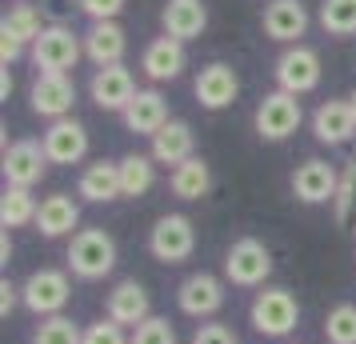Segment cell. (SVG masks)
I'll return each instance as SVG.
<instances>
[{
  "instance_id": "cell-1",
  "label": "cell",
  "mask_w": 356,
  "mask_h": 344,
  "mask_svg": "<svg viewBox=\"0 0 356 344\" xmlns=\"http://www.w3.org/2000/svg\"><path fill=\"white\" fill-rule=\"evenodd\" d=\"M68 272L76 280H104L116 268V240L104 229H81L68 236Z\"/></svg>"
},
{
  "instance_id": "cell-2",
  "label": "cell",
  "mask_w": 356,
  "mask_h": 344,
  "mask_svg": "<svg viewBox=\"0 0 356 344\" xmlns=\"http://www.w3.org/2000/svg\"><path fill=\"white\" fill-rule=\"evenodd\" d=\"M248 325L268 341H284L300 325V304H296V296L289 288H264L248 304Z\"/></svg>"
},
{
  "instance_id": "cell-3",
  "label": "cell",
  "mask_w": 356,
  "mask_h": 344,
  "mask_svg": "<svg viewBox=\"0 0 356 344\" xmlns=\"http://www.w3.org/2000/svg\"><path fill=\"white\" fill-rule=\"evenodd\" d=\"M68 300H72V280L60 268H36L20 284V304L33 316H40V320L44 316H60L68 309Z\"/></svg>"
},
{
  "instance_id": "cell-4",
  "label": "cell",
  "mask_w": 356,
  "mask_h": 344,
  "mask_svg": "<svg viewBox=\"0 0 356 344\" xmlns=\"http://www.w3.org/2000/svg\"><path fill=\"white\" fill-rule=\"evenodd\" d=\"M273 277V252L264 240L257 236H241L232 240L225 252V280L236 288H260L264 280Z\"/></svg>"
},
{
  "instance_id": "cell-5",
  "label": "cell",
  "mask_w": 356,
  "mask_h": 344,
  "mask_svg": "<svg viewBox=\"0 0 356 344\" xmlns=\"http://www.w3.org/2000/svg\"><path fill=\"white\" fill-rule=\"evenodd\" d=\"M148 252L161 264H184L196 252V229L184 213H164L148 232Z\"/></svg>"
},
{
  "instance_id": "cell-6",
  "label": "cell",
  "mask_w": 356,
  "mask_h": 344,
  "mask_svg": "<svg viewBox=\"0 0 356 344\" xmlns=\"http://www.w3.org/2000/svg\"><path fill=\"white\" fill-rule=\"evenodd\" d=\"M300 120H305V108H300V100L292 97V92H268V97L257 104V116H252V124H257V136L260 140H268V145H280V140H289L292 132L300 129Z\"/></svg>"
},
{
  "instance_id": "cell-7",
  "label": "cell",
  "mask_w": 356,
  "mask_h": 344,
  "mask_svg": "<svg viewBox=\"0 0 356 344\" xmlns=\"http://www.w3.org/2000/svg\"><path fill=\"white\" fill-rule=\"evenodd\" d=\"M84 56V36H76L68 24H49L33 44L36 72H72Z\"/></svg>"
},
{
  "instance_id": "cell-8",
  "label": "cell",
  "mask_w": 356,
  "mask_h": 344,
  "mask_svg": "<svg viewBox=\"0 0 356 344\" xmlns=\"http://www.w3.org/2000/svg\"><path fill=\"white\" fill-rule=\"evenodd\" d=\"M225 280L212 277V272H188V277L177 284V309L193 320H212L216 312L225 309Z\"/></svg>"
},
{
  "instance_id": "cell-9",
  "label": "cell",
  "mask_w": 356,
  "mask_h": 344,
  "mask_svg": "<svg viewBox=\"0 0 356 344\" xmlns=\"http://www.w3.org/2000/svg\"><path fill=\"white\" fill-rule=\"evenodd\" d=\"M276 88L292 92V97H305L321 84V56L308 44H289V49L276 56Z\"/></svg>"
},
{
  "instance_id": "cell-10",
  "label": "cell",
  "mask_w": 356,
  "mask_h": 344,
  "mask_svg": "<svg viewBox=\"0 0 356 344\" xmlns=\"http://www.w3.org/2000/svg\"><path fill=\"white\" fill-rule=\"evenodd\" d=\"M29 104L49 124L65 120V116H72V104H76V84L68 72H36L33 88H29Z\"/></svg>"
},
{
  "instance_id": "cell-11",
  "label": "cell",
  "mask_w": 356,
  "mask_h": 344,
  "mask_svg": "<svg viewBox=\"0 0 356 344\" xmlns=\"http://www.w3.org/2000/svg\"><path fill=\"white\" fill-rule=\"evenodd\" d=\"M337 188H340V172L328 161L308 156V161L296 164V172H292V197L300 200V204H308V208L332 204V200H337Z\"/></svg>"
},
{
  "instance_id": "cell-12",
  "label": "cell",
  "mask_w": 356,
  "mask_h": 344,
  "mask_svg": "<svg viewBox=\"0 0 356 344\" xmlns=\"http://www.w3.org/2000/svg\"><path fill=\"white\" fill-rule=\"evenodd\" d=\"M44 168H49V156H44V145L40 140H13V145L4 148V164H0L4 184L33 188V184H40Z\"/></svg>"
},
{
  "instance_id": "cell-13",
  "label": "cell",
  "mask_w": 356,
  "mask_h": 344,
  "mask_svg": "<svg viewBox=\"0 0 356 344\" xmlns=\"http://www.w3.org/2000/svg\"><path fill=\"white\" fill-rule=\"evenodd\" d=\"M40 145H44L49 164H81L88 156V129L76 116H65V120H52L44 129Z\"/></svg>"
},
{
  "instance_id": "cell-14",
  "label": "cell",
  "mask_w": 356,
  "mask_h": 344,
  "mask_svg": "<svg viewBox=\"0 0 356 344\" xmlns=\"http://www.w3.org/2000/svg\"><path fill=\"white\" fill-rule=\"evenodd\" d=\"M136 92H140V88H136V81H132V72L124 65L97 68L92 81H88V97H92V104L104 108V113H124Z\"/></svg>"
},
{
  "instance_id": "cell-15",
  "label": "cell",
  "mask_w": 356,
  "mask_h": 344,
  "mask_svg": "<svg viewBox=\"0 0 356 344\" xmlns=\"http://www.w3.org/2000/svg\"><path fill=\"white\" fill-rule=\"evenodd\" d=\"M104 316L116 320L120 328H136L152 316V300H148V288L140 280H120L113 293L104 296Z\"/></svg>"
},
{
  "instance_id": "cell-16",
  "label": "cell",
  "mask_w": 356,
  "mask_h": 344,
  "mask_svg": "<svg viewBox=\"0 0 356 344\" xmlns=\"http://www.w3.org/2000/svg\"><path fill=\"white\" fill-rule=\"evenodd\" d=\"M264 36L276 40V44H300V36L308 33V8L305 0H273L264 8Z\"/></svg>"
},
{
  "instance_id": "cell-17",
  "label": "cell",
  "mask_w": 356,
  "mask_h": 344,
  "mask_svg": "<svg viewBox=\"0 0 356 344\" xmlns=\"http://www.w3.org/2000/svg\"><path fill=\"white\" fill-rule=\"evenodd\" d=\"M193 92H196V100H200V108L220 113V108H228V104L236 100V92H241V76H236L228 65L212 60V65L200 68V76H196Z\"/></svg>"
},
{
  "instance_id": "cell-18",
  "label": "cell",
  "mask_w": 356,
  "mask_h": 344,
  "mask_svg": "<svg viewBox=\"0 0 356 344\" xmlns=\"http://www.w3.org/2000/svg\"><path fill=\"white\" fill-rule=\"evenodd\" d=\"M312 136L328 148H340V145L353 140L356 136V113H353V104H348V97L324 100L321 108L312 113Z\"/></svg>"
},
{
  "instance_id": "cell-19",
  "label": "cell",
  "mask_w": 356,
  "mask_h": 344,
  "mask_svg": "<svg viewBox=\"0 0 356 344\" xmlns=\"http://www.w3.org/2000/svg\"><path fill=\"white\" fill-rule=\"evenodd\" d=\"M36 232L44 240H60V236H76L81 232V204L68 197V193H52L40 200V213H36Z\"/></svg>"
},
{
  "instance_id": "cell-20",
  "label": "cell",
  "mask_w": 356,
  "mask_h": 344,
  "mask_svg": "<svg viewBox=\"0 0 356 344\" xmlns=\"http://www.w3.org/2000/svg\"><path fill=\"white\" fill-rule=\"evenodd\" d=\"M120 120H124V129H129V132L152 140V136H156L172 116H168V100H164L156 88H140V92L132 97V104L120 113Z\"/></svg>"
},
{
  "instance_id": "cell-21",
  "label": "cell",
  "mask_w": 356,
  "mask_h": 344,
  "mask_svg": "<svg viewBox=\"0 0 356 344\" xmlns=\"http://www.w3.org/2000/svg\"><path fill=\"white\" fill-rule=\"evenodd\" d=\"M184 65H188V52H184V40H177V36H156L140 52V68L148 81H177Z\"/></svg>"
},
{
  "instance_id": "cell-22",
  "label": "cell",
  "mask_w": 356,
  "mask_h": 344,
  "mask_svg": "<svg viewBox=\"0 0 356 344\" xmlns=\"http://www.w3.org/2000/svg\"><path fill=\"white\" fill-rule=\"evenodd\" d=\"M124 49H129V36L116 20H97L88 33H84V56L92 60L97 68L120 65L124 60Z\"/></svg>"
},
{
  "instance_id": "cell-23",
  "label": "cell",
  "mask_w": 356,
  "mask_h": 344,
  "mask_svg": "<svg viewBox=\"0 0 356 344\" xmlns=\"http://www.w3.org/2000/svg\"><path fill=\"white\" fill-rule=\"evenodd\" d=\"M156 164H184L196 156V136H193V124L188 120H168L156 136H152V152H148Z\"/></svg>"
},
{
  "instance_id": "cell-24",
  "label": "cell",
  "mask_w": 356,
  "mask_h": 344,
  "mask_svg": "<svg viewBox=\"0 0 356 344\" xmlns=\"http://www.w3.org/2000/svg\"><path fill=\"white\" fill-rule=\"evenodd\" d=\"M76 197L88 200V204H113L120 200V164L116 161H97L88 164L81 172V181H76Z\"/></svg>"
},
{
  "instance_id": "cell-25",
  "label": "cell",
  "mask_w": 356,
  "mask_h": 344,
  "mask_svg": "<svg viewBox=\"0 0 356 344\" xmlns=\"http://www.w3.org/2000/svg\"><path fill=\"white\" fill-rule=\"evenodd\" d=\"M161 24H164V36L196 40L209 24V8H204V0H164Z\"/></svg>"
},
{
  "instance_id": "cell-26",
  "label": "cell",
  "mask_w": 356,
  "mask_h": 344,
  "mask_svg": "<svg viewBox=\"0 0 356 344\" xmlns=\"http://www.w3.org/2000/svg\"><path fill=\"white\" fill-rule=\"evenodd\" d=\"M168 188H172V197L177 200H200L209 197L212 188V168L204 156H193V161L177 164L172 172H168Z\"/></svg>"
},
{
  "instance_id": "cell-27",
  "label": "cell",
  "mask_w": 356,
  "mask_h": 344,
  "mask_svg": "<svg viewBox=\"0 0 356 344\" xmlns=\"http://www.w3.org/2000/svg\"><path fill=\"white\" fill-rule=\"evenodd\" d=\"M120 193L129 200L145 197L148 188L156 184V161L145 156V152H129V156H120Z\"/></svg>"
},
{
  "instance_id": "cell-28",
  "label": "cell",
  "mask_w": 356,
  "mask_h": 344,
  "mask_svg": "<svg viewBox=\"0 0 356 344\" xmlns=\"http://www.w3.org/2000/svg\"><path fill=\"white\" fill-rule=\"evenodd\" d=\"M36 213H40V204H36L33 188H13V184H4V197H0V224L13 232V229H24V224H36Z\"/></svg>"
},
{
  "instance_id": "cell-29",
  "label": "cell",
  "mask_w": 356,
  "mask_h": 344,
  "mask_svg": "<svg viewBox=\"0 0 356 344\" xmlns=\"http://www.w3.org/2000/svg\"><path fill=\"white\" fill-rule=\"evenodd\" d=\"M44 28H49V24L40 20V8H36V4H17V8H8V13H4V20H0V33L17 36L20 44H29V49L40 40V33H44Z\"/></svg>"
},
{
  "instance_id": "cell-30",
  "label": "cell",
  "mask_w": 356,
  "mask_h": 344,
  "mask_svg": "<svg viewBox=\"0 0 356 344\" xmlns=\"http://www.w3.org/2000/svg\"><path fill=\"white\" fill-rule=\"evenodd\" d=\"M33 344H84V328L72 316H44L33 328Z\"/></svg>"
},
{
  "instance_id": "cell-31",
  "label": "cell",
  "mask_w": 356,
  "mask_h": 344,
  "mask_svg": "<svg viewBox=\"0 0 356 344\" xmlns=\"http://www.w3.org/2000/svg\"><path fill=\"white\" fill-rule=\"evenodd\" d=\"M321 24L328 36H356V0H324Z\"/></svg>"
},
{
  "instance_id": "cell-32",
  "label": "cell",
  "mask_w": 356,
  "mask_h": 344,
  "mask_svg": "<svg viewBox=\"0 0 356 344\" xmlns=\"http://www.w3.org/2000/svg\"><path fill=\"white\" fill-rule=\"evenodd\" d=\"M324 341L328 344H356V304L344 300L324 316Z\"/></svg>"
},
{
  "instance_id": "cell-33",
  "label": "cell",
  "mask_w": 356,
  "mask_h": 344,
  "mask_svg": "<svg viewBox=\"0 0 356 344\" xmlns=\"http://www.w3.org/2000/svg\"><path fill=\"white\" fill-rule=\"evenodd\" d=\"M332 216H337L340 229L356 224V161L344 168L340 177V188H337V200H332Z\"/></svg>"
},
{
  "instance_id": "cell-34",
  "label": "cell",
  "mask_w": 356,
  "mask_h": 344,
  "mask_svg": "<svg viewBox=\"0 0 356 344\" xmlns=\"http://www.w3.org/2000/svg\"><path fill=\"white\" fill-rule=\"evenodd\" d=\"M132 344H177V328L168 316H148L145 325L132 328Z\"/></svg>"
},
{
  "instance_id": "cell-35",
  "label": "cell",
  "mask_w": 356,
  "mask_h": 344,
  "mask_svg": "<svg viewBox=\"0 0 356 344\" xmlns=\"http://www.w3.org/2000/svg\"><path fill=\"white\" fill-rule=\"evenodd\" d=\"M84 344H132V332H124V328L116 325V320H97V325L84 328Z\"/></svg>"
},
{
  "instance_id": "cell-36",
  "label": "cell",
  "mask_w": 356,
  "mask_h": 344,
  "mask_svg": "<svg viewBox=\"0 0 356 344\" xmlns=\"http://www.w3.org/2000/svg\"><path fill=\"white\" fill-rule=\"evenodd\" d=\"M188 344H241V341H236V332H232L228 325L209 320V325H196V332H193Z\"/></svg>"
},
{
  "instance_id": "cell-37",
  "label": "cell",
  "mask_w": 356,
  "mask_h": 344,
  "mask_svg": "<svg viewBox=\"0 0 356 344\" xmlns=\"http://www.w3.org/2000/svg\"><path fill=\"white\" fill-rule=\"evenodd\" d=\"M76 8L97 24V20H116V17H120L124 0H76Z\"/></svg>"
},
{
  "instance_id": "cell-38",
  "label": "cell",
  "mask_w": 356,
  "mask_h": 344,
  "mask_svg": "<svg viewBox=\"0 0 356 344\" xmlns=\"http://www.w3.org/2000/svg\"><path fill=\"white\" fill-rule=\"evenodd\" d=\"M17 304H20V288H17V284H8V280H0V316L8 320Z\"/></svg>"
},
{
  "instance_id": "cell-39",
  "label": "cell",
  "mask_w": 356,
  "mask_h": 344,
  "mask_svg": "<svg viewBox=\"0 0 356 344\" xmlns=\"http://www.w3.org/2000/svg\"><path fill=\"white\" fill-rule=\"evenodd\" d=\"M20 56H24V44H20L17 36L0 33V60H4V68L13 65V60H20Z\"/></svg>"
},
{
  "instance_id": "cell-40",
  "label": "cell",
  "mask_w": 356,
  "mask_h": 344,
  "mask_svg": "<svg viewBox=\"0 0 356 344\" xmlns=\"http://www.w3.org/2000/svg\"><path fill=\"white\" fill-rule=\"evenodd\" d=\"M8 256H13V240H8V229H4V236H0V261L8 264Z\"/></svg>"
},
{
  "instance_id": "cell-41",
  "label": "cell",
  "mask_w": 356,
  "mask_h": 344,
  "mask_svg": "<svg viewBox=\"0 0 356 344\" xmlns=\"http://www.w3.org/2000/svg\"><path fill=\"white\" fill-rule=\"evenodd\" d=\"M8 92H13V72L4 68V76H0V97L8 100Z\"/></svg>"
},
{
  "instance_id": "cell-42",
  "label": "cell",
  "mask_w": 356,
  "mask_h": 344,
  "mask_svg": "<svg viewBox=\"0 0 356 344\" xmlns=\"http://www.w3.org/2000/svg\"><path fill=\"white\" fill-rule=\"evenodd\" d=\"M348 104H353V113H356V88H353V92H348Z\"/></svg>"
}]
</instances>
